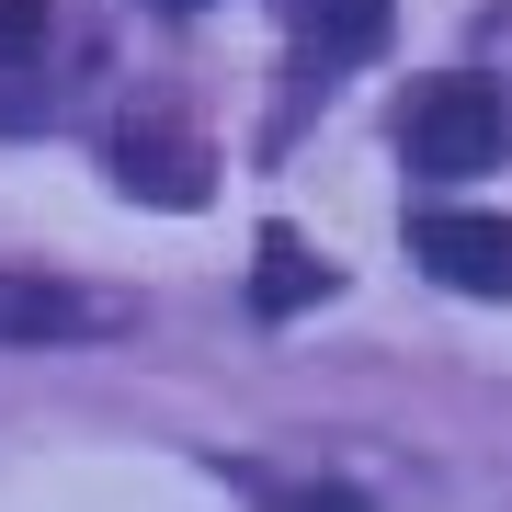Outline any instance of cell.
I'll list each match as a JSON object with an SVG mask.
<instances>
[{
	"mask_svg": "<svg viewBox=\"0 0 512 512\" xmlns=\"http://www.w3.org/2000/svg\"><path fill=\"white\" fill-rule=\"evenodd\" d=\"M410 251L433 262L456 296H512V217H478V205H433L410 228Z\"/></svg>",
	"mask_w": 512,
	"mask_h": 512,
	"instance_id": "277c9868",
	"label": "cell"
},
{
	"mask_svg": "<svg viewBox=\"0 0 512 512\" xmlns=\"http://www.w3.org/2000/svg\"><path fill=\"white\" fill-rule=\"evenodd\" d=\"M274 512H376V501H365V490H342V478H319V490H285Z\"/></svg>",
	"mask_w": 512,
	"mask_h": 512,
	"instance_id": "52a82bcc",
	"label": "cell"
},
{
	"mask_svg": "<svg viewBox=\"0 0 512 512\" xmlns=\"http://www.w3.org/2000/svg\"><path fill=\"white\" fill-rule=\"evenodd\" d=\"M171 12H194V0H171Z\"/></svg>",
	"mask_w": 512,
	"mask_h": 512,
	"instance_id": "ba28073f",
	"label": "cell"
},
{
	"mask_svg": "<svg viewBox=\"0 0 512 512\" xmlns=\"http://www.w3.org/2000/svg\"><path fill=\"white\" fill-rule=\"evenodd\" d=\"M46 35H57V0H0V69L46 57Z\"/></svg>",
	"mask_w": 512,
	"mask_h": 512,
	"instance_id": "8992f818",
	"label": "cell"
},
{
	"mask_svg": "<svg viewBox=\"0 0 512 512\" xmlns=\"http://www.w3.org/2000/svg\"><path fill=\"white\" fill-rule=\"evenodd\" d=\"M114 183L148 205H205V137L183 114H126L114 126Z\"/></svg>",
	"mask_w": 512,
	"mask_h": 512,
	"instance_id": "3957f363",
	"label": "cell"
},
{
	"mask_svg": "<svg viewBox=\"0 0 512 512\" xmlns=\"http://www.w3.org/2000/svg\"><path fill=\"white\" fill-rule=\"evenodd\" d=\"M501 137H512V114L490 80H467V69H444V80H421L410 114H399V148H410V171H490L501 160Z\"/></svg>",
	"mask_w": 512,
	"mask_h": 512,
	"instance_id": "6da1fadb",
	"label": "cell"
},
{
	"mask_svg": "<svg viewBox=\"0 0 512 512\" xmlns=\"http://www.w3.org/2000/svg\"><path fill=\"white\" fill-rule=\"evenodd\" d=\"M308 296H330V262H319L296 228H262V262H251V308H262V319H296Z\"/></svg>",
	"mask_w": 512,
	"mask_h": 512,
	"instance_id": "5b68a950",
	"label": "cell"
},
{
	"mask_svg": "<svg viewBox=\"0 0 512 512\" xmlns=\"http://www.w3.org/2000/svg\"><path fill=\"white\" fill-rule=\"evenodd\" d=\"M126 308L92 285H69V274H35V262H0V342H23V353H46V342H92V330H114Z\"/></svg>",
	"mask_w": 512,
	"mask_h": 512,
	"instance_id": "7a4b0ae2",
	"label": "cell"
}]
</instances>
